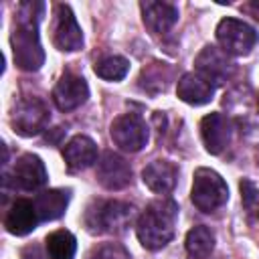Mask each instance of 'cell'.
I'll return each mask as SVG.
<instances>
[{"instance_id":"obj_14","label":"cell","mask_w":259,"mask_h":259,"mask_svg":"<svg viewBox=\"0 0 259 259\" xmlns=\"http://www.w3.org/2000/svg\"><path fill=\"white\" fill-rule=\"evenodd\" d=\"M200 136L208 154H221L231 142V121L223 113L212 111L202 117Z\"/></svg>"},{"instance_id":"obj_12","label":"cell","mask_w":259,"mask_h":259,"mask_svg":"<svg viewBox=\"0 0 259 259\" xmlns=\"http://www.w3.org/2000/svg\"><path fill=\"white\" fill-rule=\"evenodd\" d=\"M89 97V85L81 75L71 71L63 73L57 85L53 87V103L61 111H73L81 107Z\"/></svg>"},{"instance_id":"obj_11","label":"cell","mask_w":259,"mask_h":259,"mask_svg":"<svg viewBox=\"0 0 259 259\" xmlns=\"http://www.w3.org/2000/svg\"><path fill=\"white\" fill-rule=\"evenodd\" d=\"M194 69L198 75H202L204 79H208L214 87L225 83L231 75H233V61L229 59V55L212 45H206L194 59Z\"/></svg>"},{"instance_id":"obj_4","label":"cell","mask_w":259,"mask_h":259,"mask_svg":"<svg viewBox=\"0 0 259 259\" xmlns=\"http://www.w3.org/2000/svg\"><path fill=\"white\" fill-rule=\"evenodd\" d=\"M190 200L200 212H214L229 200V186L217 170L198 168L192 176Z\"/></svg>"},{"instance_id":"obj_17","label":"cell","mask_w":259,"mask_h":259,"mask_svg":"<svg viewBox=\"0 0 259 259\" xmlns=\"http://www.w3.org/2000/svg\"><path fill=\"white\" fill-rule=\"evenodd\" d=\"M176 95L188 105H204L214 95V85L198 73H184L178 79Z\"/></svg>"},{"instance_id":"obj_5","label":"cell","mask_w":259,"mask_h":259,"mask_svg":"<svg viewBox=\"0 0 259 259\" xmlns=\"http://www.w3.org/2000/svg\"><path fill=\"white\" fill-rule=\"evenodd\" d=\"M217 40L227 55L243 57L253 51L259 40L257 30L239 18H223L217 24Z\"/></svg>"},{"instance_id":"obj_19","label":"cell","mask_w":259,"mask_h":259,"mask_svg":"<svg viewBox=\"0 0 259 259\" xmlns=\"http://www.w3.org/2000/svg\"><path fill=\"white\" fill-rule=\"evenodd\" d=\"M71 198V190L69 188H51V190H42L40 194H36L34 208L38 212V221H55L59 217L65 214L67 204Z\"/></svg>"},{"instance_id":"obj_22","label":"cell","mask_w":259,"mask_h":259,"mask_svg":"<svg viewBox=\"0 0 259 259\" xmlns=\"http://www.w3.org/2000/svg\"><path fill=\"white\" fill-rule=\"evenodd\" d=\"M93 71H95L97 77H101L105 81H121L130 71V61L125 57L111 55V57H105V59L97 61Z\"/></svg>"},{"instance_id":"obj_13","label":"cell","mask_w":259,"mask_h":259,"mask_svg":"<svg viewBox=\"0 0 259 259\" xmlns=\"http://www.w3.org/2000/svg\"><path fill=\"white\" fill-rule=\"evenodd\" d=\"M140 10H142V20L152 34L168 32L178 20V8L172 2L144 0L140 2Z\"/></svg>"},{"instance_id":"obj_6","label":"cell","mask_w":259,"mask_h":259,"mask_svg":"<svg viewBox=\"0 0 259 259\" xmlns=\"http://www.w3.org/2000/svg\"><path fill=\"white\" fill-rule=\"evenodd\" d=\"M49 117H51L49 107L40 97H26V99H20L12 107L10 123L18 136L30 138V136L40 134L47 127Z\"/></svg>"},{"instance_id":"obj_10","label":"cell","mask_w":259,"mask_h":259,"mask_svg":"<svg viewBox=\"0 0 259 259\" xmlns=\"http://www.w3.org/2000/svg\"><path fill=\"white\" fill-rule=\"evenodd\" d=\"M95 178L107 190H121L132 182V166L127 164L125 158L107 150L97 160Z\"/></svg>"},{"instance_id":"obj_2","label":"cell","mask_w":259,"mask_h":259,"mask_svg":"<svg viewBox=\"0 0 259 259\" xmlns=\"http://www.w3.org/2000/svg\"><path fill=\"white\" fill-rule=\"evenodd\" d=\"M178 223V204L172 198L152 200L146 210L138 217L136 235L144 249L158 251L166 247L176 233Z\"/></svg>"},{"instance_id":"obj_7","label":"cell","mask_w":259,"mask_h":259,"mask_svg":"<svg viewBox=\"0 0 259 259\" xmlns=\"http://www.w3.org/2000/svg\"><path fill=\"white\" fill-rule=\"evenodd\" d=\"M109 136L119 150L136 154L148 144V125L138 113H121L111 121Z\"/></svg>"},{"instance_id":"obj_1","label":"cell","mask_w":259,"mask_h":259,"mask_svg":"<svg viewBox=\"0 0 259 259\" xmlns=\"http://www.w3.org/2000/svg\"><path fill=\"white\" fill-rule=\"evenodd\" d=\"M42 2H22L16 10L12 28V57L22 71H38L45 63V51L38 38V20L42 16Z\"/></svg>"},{"instance_id":"obj_15","label":"cell","mask_w":259,"mask_h":259,"mask_svg":"<svg viewBox=\"0 0 259 259\" xmlns=\"http://www.w3.org/2000/svg\"><path fill=\"white\" fill-rule=\"evenodd\" d=\"M63 160L71 172H81L97 162V146L89 136H73L63 146Z\"/></svg>"},{"instance_id":"obj_9","label":"cell","mask_w":259,"mask_h":259,"mask_svg":"<svg viewBox=\"0 0 259 259\" xmlns=\"http://www.w3.org/2000/svg\"><path fill=\"white\" fill-rule=\"evenodd\" d=\"M53 45L63 53H75L83 47V32L77 24L73 10L67 4L55 6V22H53Z\"/></svg>"},{"instance_id":"obj_8","label":"cell","mask_w":259,"mask_h":259,"mask_svg":"<svg viewBox=\"0 0 259 259\" xmlns=\"http://www.w3.org/2000/svg\"><path fill=\"white\" fill-rule=\"evenodd\" d=\"M47 168L34 154H22L16 158L10 174H4V182H10L16 190L36 192L47 184Z\"/></svg>"},{"instance_id":"obj_20","label":"cell","mask_w":259,"mask_h":259,"mask_svg":"<svg viewBox=\"0 0 259 259\" xmlns=\"http://www.w3.org/2000/svg\"><path fill=\"white\" fill-rule=\"evenodd\" d=\"M45 245H47L49 259H75L77 239L71 231H65V229L53 231L51 235H47Z\"/></svg>"},{"instance_id":"obj_16","label":"cell","mask_w":259,"mask_h":259,"mask_svg":"<svg viewBox=\"0 0 259 259\" xmlns=\"http://www.w3.org/2000/svg\"><path fill=\"white\" fill-rule=\"evenodd\" d=\"M38 212L34 208V202L28 200V198H16L8 212H6V219H4V227L10 235H16V237H24L28 233H32L38 225Z\"/></svg>"},{"instance_id":"obj_23","label":"cell","mask_w":259,"mask_h":259,"mask_svg":"<svg viewBox=\"0 0 259 259\" xmlns=\"http://www.w3.org/2000/svg\"><path fill=\"white\" fill-rule=\"evenodd\" d=\"M89 259H132V257L123 247L107 243V245H101L99 249H95Z\"/></svg>"},{"instance_id":"obj_3","label":"cell","mask_w":259,"mask_h":259,"mask_svg":"<svg viewBox=\"0 0 259 259\" xmlns=\"http://www.w3.org/2000/svg\"><path fill=\"white\" fill-rule=\"evenodd\" d=\"M136 219V206L123 200H93L83 217L85 229L93 235H121Z\"/></svg>"},{"instance_id":"obj_24","label":"cell","mask_w":259,"mask_h":259,"mask_svg":"<svg viewBox=\"0 0 259 259\" xmlns=\"http://www.w3.org/2000/svg\"><path fill=\"white\" fill-rule=\"evenodd\" d=\"M241 194H243L245 206L251 208V206L255 204V200H257V188H255V184H253L251 180H243V182H241Z\"/></svg>"},{"instance_id":"obj_18","label":"cell","mask_w":259,"mask_h":259,"mask_svg":"<svg viewBox=\"0 0 259 259\" xmlns=\"http://www.w3.org/2000/svg\"><path fill=\"white\" fill-rule=\"evenodd\" d=\"M144 184L156 194H168L178 180V168L168 160H154L142 170Z\"/></svg>"},{"instance_id":"obj_21","label":"cell","mask_w":259,"mask_h":259,"mask_svg":"<svg viewBox=\"0 0 259 259\" xmlns=\"http://www.w3.org/2000/svg\"><path fill=\"white\" fill-rule=\"evenodd\" d=\"M186 251L190 257L194 259H206L212 249H214V235L208 227L204 225H198V227H192L188 233H186Z\"/></svg>"}]
</instances>
